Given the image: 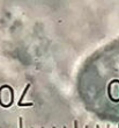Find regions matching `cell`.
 Listing matches in <instances>:
<instances>
[{"instance_id": "cell-1", "label": "cell", "mask_w": 119, "mask_h": 128, "mask_svg": "<svg viewBox=\"0 0 119 128\" xmlns=\"http://www.w3.org/2000/svg\"><path fill=\"white\" fill-rule=\"evenodd\" d=\"M102 82L110 105L119 114V38L111 42L98 58Z\"/></svg>"}, {"instance_id": "cell-2", "label": "cell", "mask_w": 119, "mask_h": 128, "mask_svg": "<svg viewBox=\"0 0 119 128\" xmlns=\"http://www.w3.org/2000/svg\"><path fill=\"white\" fill-rule=\"evenodd\" d=\"M19 127L23 128V120H22V118H19Z\"/></svg>"}, {"instance_id": "cell-3", "label": "cell", "mask_w": 119, "mask_h": 128, "mask_svg": "<svg viewBox=\"0 0 119 128\" xmlns=\"http://www.w3.org/2000/svg\"><path fill=\"white\" fill-rule=\"evenodd\" d=\"M73 126H74V128H79V122L75 120V121L73 122Z\"/></svg>"}, {"instance_id": "cell-4", "label": "cell", "mask_w": 119, "mask_h": 128, "mask_svg": "<svg viewBox=\"0 0 119 128\" xmlns=\"http://www.w3.org/2000/svg\"><path fill=\"white\" fill-rule=\"evenodd\" d=\"M84 128H89V126H84Z\"/></svg>"}, {"instance_id": "cell-5", "label": "cell", "mask_w": 119, "mask_h": 128, "mask_svg": "<svg viewBox=\"0 0 119 128\" xmlns=\"http://www.w3.org/2000/svg\"><path fill=\"white\" fill-rule=\"evenodd\" d=\"M96 128H99V126H98V125H97V126H96Z\"/></svg>"}, {"instance_id": "cell-6", "label": "cell", "mask_w": 119, "mask_h": 128, "mask_svg": "<svg viewBox=\"0 0 119 128\" xmlns=\"http://www.w3.org/2000/svg\"><path fill=\"white\" fill-rule=\"evenodd\" d=\"M64 128H67V127H66V126H64Z\"/></svg>"}, {"instance_id": "cell-7", "label": "cell", "mask_w": 119, "mask_h": 128, "mask_svg": "<svg viewBox=\"0 0 119 128\" xmlns=\"http://www.w3.org/2000/svg\"><path fill=\"white\" fill-rule=\"evenodd\" d=\"M52 128H57V127H52Z\"/></svg>"}, {"instance_id": "cell-8", "label": "cell", "mask_w": 119, "mask_h": 128, "mask_svg": "<svg viewBox=\"0 0 119 128\" xmlns=\"http://www.w3.org/2000/svg\"><path fill=\"white\" fill-rule=\"evenodd\" d=\"M108 128H110V127H109V126H108Z\"/></svg>"}, {"instance_id": "cell-9", "label": "cell", "mask_w": 119, "mask_h": 128, "mask_svg": "<svg viewBox=\"0 0 119 128\" xmlns=\"http://www.w3.org/2000/svg\"><path fill=\"white\" fill-rule=\"evenodd\" d=\"M31 128H34V127H31Z\"/></svg>"}, {"instance_id": "cell-10", "label": "cell", "mask_w": 119, "mask_h": 128, "mask_svg": "<svg viewBox=\"0 0 119 128\" xmlns=\"http://www.w3.org/2000/svg\"><path fill=\"white\" fill-rule=\"evenodd\" d=\"M42 128H44V127H42Z\"/></svg>"}]
</instances>
